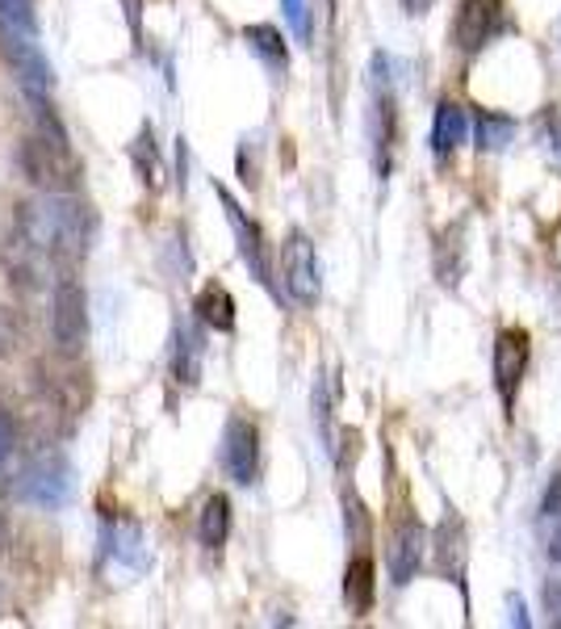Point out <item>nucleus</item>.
Returning a JSON list of instances; mask_svg holds the SVG:
<instances>
[{"instance_id": "nucleus-7", "label": "nucleus", "mask_w": 561, "mask_h": 629, "mask_svg": "<svg viewBox=\"0 0 561 629\" xmlns=\"http://www.w3.org/2000/svg\"><path fill=\"white\" fill-rule=\"evenodd\" d=\"M51 331L54 344L63 353H81L84 340H88V302H84V290L76 281H59L54 286V302H51Z\"/></svg>"}, {"instance_id": "nucleus-30", "label": "nucleus", "mask_w": 561, "mask_h": 629, "mask_svg": "<svg viewBox=\"0 0 561 629\" xmlns=\"http://www.w3.org/2000/svg\"><path fill=\"white\" fill-rule=\"evenodd\" d=\"M4 549H9V524L0 520V558H4Z\"/></svg>"}, {"instance_id": "nucleus-13", "label": "nucleus", "mask_w": 561, "mask_h": 629, "mask_svg": "<svg viewBox=\"0 0 561 629\" xmlns=\"http://www.w3.org/2000/svg\"><path fill=\"white\" fill-rule=\"evenodd\" d=\"M17 499H26V504H34V508H59L63 499H68V470H63V462H38L29 465L26 474L17 479Z\"/></svg>"}, {"instance_id": "nucleus-16", "label": "nucleus", "mask_w": 561, "mask_h": 629, "mask_svg": "<svg viewBox=\"0 0 561 629\" xmlns=\"http://www.w3.org/2000/svg\"><path fill=\"white\" fill-rule=\"evenodd\" d=\"M243 43H247V51L265 63L272 76H285V68H290V51H285V38H281V29L277 26H247L243 29Z\"/></svg>"}, {"instance_id": "nucleus-15", "label": "nucleus", "mask_w": 561, "mask_h": 629, "mask_svg": "<svg viewBox=\"0 0 561 629\" xmlns=\"http://www.w3.org/2000/svg\"><path fill=\"white\" fill-rule=\"evenodd\" d=\"M374 596H377L374 554H356V558L347 563V571H344V601H347V608H352L356 617H365V613L374 608Z\"/></svg>"}, {"instance_id": "nucleus-26", "label": "nucleus", "mask_w": 561, "mask_h": 629, "mask_svg": "<svg viewBox=\"0 0 561 629\" xmlns=\"http://www.w3.org/2000/svg\"><path fill=\"white\" fill-rule=\"evenodd\" d=\"M13 420H9V411H0V465L9 462V453H13Z\"/></svg>"}, {"instance_id": "nucleus-14", "label": "nucleus", "mask_w": 561, "mask_h": 629, "mask_svg": "<svg viewBox=\"0 0 561 629\" xmlns=\"http://www.w3.org/2000/svg\"><path fill=\"white\" fill-rule=\"evenodd\" d=\"M469 138V118L456 101H440L436 106V118H431V156L440 165H449L456 156V147Z\"/></svg>"}, {"instance_id": "nucleus-27", "label": "nucleus", "mask_w": 561, "mask_h": 629, "mask_svg": "<svg viewBox=\"0 0 561 629\" xmlns=\"http://www.w3.org/2000/svg\"><path fill=\"white\" fill-rule=\"evenodd\" d=\"M545 608L553 613V621L561 626V579H549V583H545Z\"/></svg>"}, {"instance_id": "nucleus-22", "label": "nucleus", "mask_w": 561, "mask_h": 629, "mask_svg": "<svg viewBox=\"0 0 561 629\" xmlns=\"http://www.w3.org/2000/svg\"><path fill=\"white\" fill-rule=\"evenodd\" d=\"M134 160L143 168V181H160V156H156V143H151V131H143V138L134 143Z\"/></svg>"}, {"instance_id": "nucleus-29", "label": "nucleus", "mask_w": 561, "mask_h": 629, "mask_svg": "<svg viewBox=\"0 0 561 629\" xmlns=\"http://www.w3.org/2000/svg\"><path fill=\"white\" fill-rule=\"evenodd\" d=\"M315 4H319L322 22H327V26H331V22H336V0H315Z\"/></svg>"}, {"instance_id": "nucleus-21", "label": "nucleus", "mask_w": 561, "mask_h": 629, "mask_svg": "<svg viewBox=\"0 0 561 629\" xmlns=\"http://www.w3.org/2000/svg\"><path fill=\"white\" fill-rule=\"evenodd\" d=\"M197 319L206 324V328L215 331H231L235 328V299L222 290V286H206L202 294H197Z\"/></svg>"}, {"instance_id": "nucleus-5", "label": "nucleus", "mask_w": 561, "mask_h": 629, "mask_svg": "<svg viewBox=\"0 0 561 629\" xmlns=\"http://www.w3.org/2000/svg\"><path fill=\"white\" fill-rule=\"evenodd\" d=\"M508 29V4L503 0H461L453 22V43L461 56H478Z\"/></svg>"}, {"instance_id": "nucleus-18", "label": "nucleus", "mask_w": 561, "mask_h": 629, "mask_svg": "<svg viewBox=\"0 0 561 629\" xmlns=\"http://www.w3.org/2000/svg\"><path fill=\"white\" fill-rule=\"evenodd\" d=\"M511 138H515V118L478 106V113H474V147L478 152H503Z\"/></svg>"}, {"instance_id": "nucleus-8", "label": "nucleus", "mask_w": 561, "mask_h": 629, "mask_svg": "<svg viewBox=\"0 0 561 629\" xmlns=\"http://www.w3.org/2000/svg\"><path fill=\"white\" fill-rule=\"evenodd\" d=\"M222 470L231 474V483L252 487L256 474H260V433L252 420L231 415L227 420V433H222Z\"/></svg>"}, {"instance_id": "nucleus-28", "label": "nucleus", "mask_w": 561, "mask_h": 629, "mask_svg": "<svg viewBox=\"0 0 561 629\" xmlns=\"http://www.w3.org/2000/svg\"><path fill=\"white\" fill-rule=\"evenodd\" d=\"M431 4H436V0H402V9H406L411 17H424Z\"/></svg>"}, {"instance_id": "nucleus-6", "label": "nucleus", "mask_w": 561, "mask_h": 629, "mask_svg": "<svg viewBox=\"0 0 561 629\" xmlns=\"http://www.w3.org/2000/svg\"><path fill=\"white\" fill-rule=\"evenodd\" d=\"M281 269H285V290L290 299L302 302V306H315L322 290V277H319V252L310 244V235L294 231L285 247H281Z\"/></svg>"}, {"instance_id": "nucleus-2", "label": "nucleus", "mask_w": 561, "mask_h": 629, "mask_svg": "<svg viewBox=\"0 0 561 629\" xmlns=\"http://www.w3.org/2000/svg\"><path fill=\"white\" fill-rule=\"evenodd\" d=\"M369 84H374V110H369L374 165H377V177L386 181L390 168H394V143H399V97H394L390 56H374V63H369Z\"/></svg>"}, {"instance_id": "nucleus-1", "label": "nucleus", "mask_w": 561, "mask_h": 629, "mask_svg": "<svg viewBox=\"0 0 561 629\" xmlns=\"http://www.w3.org/2000/svg\"><path fill=\"white\" fill-rule=\"evenodd\" d=\"M17 240H26L29 247H38L51 265L63 261H81L93 240V219L76 197L68 193H51L42 202H22L17 206Z\"/></svg>"}, {"instance_id": "nucleus-4", "label": "nucleus", "mask_w": 561, "mask_h": 629, "mask_svg": "<svg viewBox=\"0 0 561 629\" xmlns=\"http://www.w3.org/2000/svg\"><path fill=\"white\" fill-rule=\"evenodd\" d=\"M0 51H4V63L13 68V76L22 81L29 101H47L51 97V63L38 51L34 29L0 26Z\"/></svg>"}, {"instance_id": "nucleus-17", "label": "nucleus", "mask_w": 561, "mask_h": 629, "mask_svg": "<svg viewBox=\"0 0 561 629\" xmlns=\"http://www.w3.org/2000/svg\"><path fill=\"white\" fill-rule=\"evenodd\" d=\"M202 353H206L202 331L193 328V324H181L176 328V344H172V374L185 386H197V378H202Z\"/></svg>"}, {"instance_id": "nucleus-10", "label": "nucleus", "mask_w": 561, "mask_h": 629, "mask_svg": "<svg viewBox=\"0 0 561 629\" xmlns=\"http://www.w3.org/2000/svg\"><path fill=\"white\" fill-rule=\"evenodd\" d=\"M218 202H222V210H227V222H231V231H235V244H240V256L243 265L252 269V277L272 290V269H268V244H265V231L256 227V222L247 219V210H243L240 202L231 197V193L218 185Z\"/></svg>"}, {"instance_id": "nucleus-12", "label": "nucleus", "mask_w": 561, "mask_h": 629, "mask_svg": "<svg viewBox=\"0 0 561 629\" xmlns=\"http://www.w3.org/2000/svg\"><path fill=\"white\" fill-rule=\"evenodd\" d=\"M431 546V558H436V571L444 574V579H453L456 588H461V596L469 601V592H465V563H469V529H465V520L449 512V517L440 520V529H436V537L428 542Z\"/></svg>"}, {"instance_id": "nucleus-19", "label": "nucleus", "mask_w": 561, "mask_h": 629, "mask_svg": "<svg viewBox=\"0 0 561 629\" xmlns=\"http://www.w3.org/2000/svg\"><path fill=\"white\" fill-rule=\"evenodd\" d=\"M197 537L206 549H222L227 537H231V504L227 495H210L206 508H202V520H197Z\"/></svg>"}, {"instance_id": "nucleus-9", "label": "nucleus", "mask_w": 561, "mask_h": 629, "mask_svg": "<svg viewBox=\"0 0 561 629\" xmlns=\"http://www.w3.org/2000/svg\"><path fill=\"white\" fill-rule=\"evenodd\" d=\"M428 558V529L419 517H402L399 529L390 533V549H386V567H390V583L394 588H406L419 567Z\"/></svg>"}, {"instance_id": "nucleus-3", "label": "nucleus", "mask_w": 561, "mask_h": 629, "mask_svg": "<svg viewBox=\"0 0 561 629\" xmlns=\"http://www.w3.org/2000/svg\"><path fill=\"white\" fill-rule=\"evenodd\" d=\"M26 181H34L47 193H68L72 190V152L68 143H59L51 135H29L17 152Z\"/></svg>"}, {"instance_id": "nucleus-25", "label": "nucleus", "mask_w": 561, "mask_h": 629, "mask_svg": "<svg viewBox=\"0 0 561 629\" xmlns=\"http://www.w3.org/2000/svg\"><path fill=\"white\" fill-rule=\"evenodd\" d=\"M536 126H540V143H545V147H549V152H553V156L561 160V113L558 110H545Z\"/></svg>"}, {"instance_id": "nucleus-24", "label": "nucleus", "mask_w": 561, "mask_h": 629, "mask_svg": "<svg viewBox=\"0 0 561 629\" xmlns=\"http://www.w3.org/2000/svg\"><path fill=\"white\" fill-rule=\"evenodd\" d=\"M281 9H285V22H290V29H294L302 43H310L315 26H310V9H306V0H281Z\"/></svg>"}, {"instance_id": "nucleus-11", "label": "nucleus", "mask_w": 561, "mask_h": 629, "mask_svg": "<svg viewBox=\"0 0 561 629\" xmlns=\"http://www.w3.org/2000/svg\"><path fill=\"white\" fill-rule=\"evenodd\" d=\"M528 331L524 328H503L495 340V390L503 399V408H515V390L524 383V370H528Z\"/></svg>"}, {"instance_id": "nucleus-20", "label": "nucleus", "mask_w": 561, "mask_h": 629, "mask_svg": "<svg viewBox=\"0 0 561 629\" xmlns=\"http://www.w3.org/2000/svg\"><path fill=\"white\" fill-rule=\"evenodd\" d=\"M106 546L122 567H147V554H143V529H138L134 520L106 524Z\"/></svg>"}, {"instance_id": "nucleus-23", "label": "nucleus", "mask_w": 561, "mask_h": 629, "mask_svg": "<svg viewBox=\"0 0 561 629\" xmlns=\"http://www.w3.org/2000/svg\"><path fill=\"white\" fill-rule=\"evenodd\" d=\"M17 344H22V319H17V311L0 306V356H13Z\"/></svg>"}]
</instances>
